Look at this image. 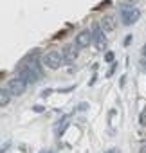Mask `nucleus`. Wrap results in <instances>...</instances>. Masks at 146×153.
Here are the masks:
<instances>
[{
    "mask_svg": "<svg viewBox=\"0 0 146 153\" xmlns=\"http://www.w3.org/2000/svg\"><path fill=\"white\" fill-rule=\"evenodd\" d=\"M107 153H117V149H110V151H107Z\"/></svg>",
    "mask_w": 146,
    "mask_h": 153,
    "instance_id": "13",
    "label": "nucleus"
},
{
    "mask_svg": "<svg viewBox=\"0 0 146 153\" xmlns=\"http://www.w3.org/2000/svg\"><path fill=\"white\" fill-rule=\"evenodd\" d=\"M42 63H43L47 68L56 70V68H60V67H61V63H63V56H61L60 52H56V51H49V52H45V54H43Z\"/></svg>",
    "mask_w": 146,
    "mask_h": 153,
    "instance_id": "2",
    "label": "nucleus"
},
{
    "mask_svg": "<svg viewBox=\"0 0 146 153\" xmlns=\"http://www.w3.org/2000/svg\"><path fill=\"white\" fill-rule=\"evenodd\" d=\"M139 16H141V11L137 7H133L130 4L121 6V18H123V24L124 25H133L139 20Z\"/></svg>",
    "mask_w": 146,
    "mask_h": 153,
    "instance_id": "1",
    "label": "nucleus"
},
{
    "mask_svg": "<svg viewBox=\"0 0 146 153\" xmlns=\"http://www.w3.org/2000/svg\"><path fill=\"white\" fill-rule=\"evenodd\" d=\"M92 33H89V31H81L78 36H76V45H78V49H85V47H89L90 43H92Z\"/></svg>",
    "mask_w": 146,
    "mask_h": 153,
    "instance_id": "6",
    "label": "nucleus"
},
{
    "mask_svg": "<svg viewBox=\"0 0 146 153\" xmlns=\"http://www.w3.org/2000/svg\"><path fill=\"white\" fill-rule=\"evenodd\" d=\"M92 38H94V43L98 47V51H105L107 49V34L105 31L101 29V25H92Z\"/></svg>",
    "mask_w": 146,
    "mask_h": 153,
    "instance_id": "3",
    "label": "nucleus"
},
{
    "mask_svg": "<svg viewBox=\"0 0 146 153\" xmlns=\"http://www.w3.org/2000/svg\"><path fill=\"white\" fill-rule=\"evenodd\" d=\"M142 54H144V56H146V45H144V47H142Z\"/></svg>",
    "mask_w": 146,
    "mask_h": 153,
    "instance_id": "12",
    "label": "nucleus"
},
{
    "mask_svg": "<svg viewBox=\"0 0 146 153\" xmlns=\"http://www.w3.org/2000/svg\"><path fill=\"white\" fill-rule=\"evenodd\" d=\"M25 81L22 79V78H13V79H9V83H7V88H9V92L13 94V96H22L24 92H25Z\"/></svg>",
    "mask_w": 146,
    "mask_h": 153,
    "instance_id": "4",
    "label": "nucleus"
},
{
    "mask_svg": "<svg viewBox=\"0 0 146 153\" xmlns=\"http://www.w3.org/2000/svg\"><path fill=\"white\" fill-rule=\"evenodd\" d=\"M61 56H63V61L65 63H72V61L78 58V45H65Z\"/></svg>",
    "mask_w": 146,
    "mask_h": 153,
    "instance_id": "5",
    "label": "nucleus"
},
{
    "mask_svg": "<svg viewBox=\"0 0 146 153\" xmlns=\"http://www.w3.org/2000/svg\"><path fill=\"white\" fill-rule=\"evenodd\" d=\"M9 99H11V92H9V88H2V90H0V105H2V106H7Z\"/></svg>",
    "mask_w": 146,
    "mask_h": 153,
    "instance_id": "8",
    "label": "nucleus"
},
{
    "mask_svg": "<svg viewBox=\"0 0 146 153\" xmlns=\"http://www.w3.org/2000/svg\"><path fill=\"white\" fill-rule=\"evenodd\" d=\"M139 123H141V126H146V106L142 108V112L139 115Z\"/></svg>",
    "mask_w": 146,
    "mask_h": 153,
    "instance_id": "9",
    "label": "nucleus"
},
{
    "mask_svg": "<svg viewBox=\"0 0 146 153\" xmlns=\"http://www.w3.org/2000/svg\"><path fill=\"white\" fill-rule=\"evenodd\" d=\"M115 25H117V22H115V16H112V15H107V16H103V18H101V29H103L105 33H110V31H114V29H115Z\"/></svg>",
    "mask_w": 146,
    "mask_h": 153,
    "instance_id": "7",
    "label": "nucleus"
},
{
    "mask_svg": "<svg viewBox=\"0 0 146 153\" xmlns=\"http://www.w3.org/2000/svg\"><path fill=\"white\" fill-rule=\"evenodd\" d=\"M105 59H107V61H112V59H114V54H112V52H107V54H105Z\"/></svg>",
    "mask_w": 146,
    "mask_h": 153,
    "instance_id": "10",
    "label": "nucleus"
},
{
    "mask_svg": "<svg viewBox=\"0 0 146 153\" xmlns=\"http://www.w3.org/2000/svg\"><path fill=\"white\" fill-rule=\"evenodd\" d=\"M139 153H146V146H142V148H141V151H139Z\"/></svg>",
    "mask_w": 146,
    "mask_h": 153,
    "instance_id": "11",
    "label": "nucleus"
}]
</instances>
